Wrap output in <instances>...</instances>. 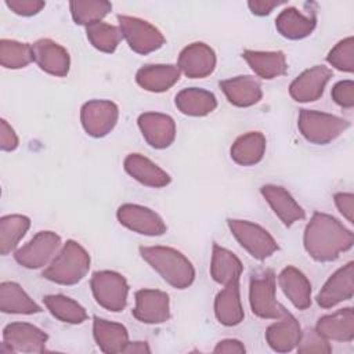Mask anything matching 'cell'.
<instances>
[{"instance_id": "6da1fadb", "label": "cell", "mask_w": 354, "mask_h": 354, "mask_svg": "<svg viewBox=\"0 0 354 354\" xmlns=\"http://www.w3.org/2000/svg\"><path fill=\"white\" fill-rule=\"evenodd\" d=\"M354 235L336 217L315 212L306 225L303 245L311 259L321 263L335 261L353 248Z\"/></svg>"}, {"instance_id": "7a4b0ae2", "label": "cell", "mask_w": 354, "mask_h": 354, "mask_svg": "<svg viewBox=\"0 0 354 354\" xmlns=\"http://www.w3.org/2000/svg\"><path fill=\"white\" fill-rule=\"evenodd\" d=\"M141 257L176 289H185L195 279L192 263L177 249L169 246H141Z\"/></svg>"}, {"instance_id": "3957f363", "label": "cell", "mask_w": 354, "mask_h": 354, "mask_svg": "<svg viewBox=\"0 0 354 354\" xmlns=\"http://www.w3.org/2000/svg\"><path fill=\"white\" fill-rule=\"evenodd\" d=\"M90 254L76 241H66L50 264L43 277L58 285H75L80 282L90 270Z\"/></svg>"}, {"instance_id": "277c9868", "label": "cell", "mask_w": 354, "mask_h": 354, "mask_svg": "<svg viewBox=\"0 0 354 354\" xmlns=\"http://www.w3.org/2000/svg\"><path fill=\"white\" fill-rule=\"evenodd\" d=\"M297 127L308 142L315 145H326L340 137L350 127V122L332 113L300 109Z\"/></svg>"}, {"instance_id": "5b68a950", "label": "cell", "mask_w": 354, "mask_h": 354, "mask_svg": "<svg viewBox=\"0 0 354 354\" xmlns=\"http://www.w3.org/2000/svg\"><path fill=\"white\" fill-rule=\"evenodd\" d=\"M249 303L252 313L259 318L278 319L288 313L275 297V274L272 270L252 274L249 282Z\"/></svg>"}, {"instance_id": "8992f818", "label": "cell", "mask_w": 354, "mask_h": 354, "mask_svg": "<svg viewBox=\"0 0 354 354\" xmlns=\"http://www.w3.org/2000/svg\"><path fill=\"white\" fill-rule=\"evenodd\" d=\"M227 224L238 243L256 260L263 261L279 249L274 236L256 223L228 218Z\"/></svg>"}, {"instance_id": "52a82bcc", "label": "cell", "mask_w": 354, "mask_h": 354, "mask_svg": "<svg viewBox=\"0 0 354 354\" xmlns=\"http://www.w3.org/2000/svg\"><path fill=\"white\" fill-rule=\"evenodd\" d=\"M90 286L95 301L102 308L119 313L126 307L129 283L122 274L109 270L97 271L90 279Z\"/></svg>"}, {"instance_id": "ba28073f", "label": "cell", "mask_w": 354, "mask_h": 354, "mask_svg": "<svg viewBox=\"0 0 354 354\" xmlns=\"http://www.w3.org/2000/svg\"><path fill=\"white\" fill-rule=\"evenodd\" d=\"M118 22L122 36L126 39L129 47L137 54L145 55L153 53L165 44L162 32L145 19L119 14Z\"/></svg>"}, {"instance_id": "9c48e42d", "label": "cell", "mask_w": 354, "mask_h": 354, "mask_svg": "<svg viewBox=\"0 0 354 354\" xmlns=\"http://www.w3.org/2000/svg\"><path fill=\"white\" fill-rule=\"evenodd\" d=\"M61 236L53 231H39L24 246L14 252L15 261L29 270L48 266L61 249Z\"/></svg>"}, {"instance_id": "30bf717a", "label": "cell", "mask_w": 354, "mask_h": 354, "mask_svg": "<svg viewBox=\"0 0 354 354\" xmlns=\"http://www.w3.org/2000/svg\"><path fill=\"white\" fill-rule=\"evenodd\" d=\"M119 119V108L109 100H91L83 104L80 109V122L84 131L101 138L109 134Z\"/></svg>"}, {"instance_id": "8fae6325", "label": "cell", "mask_w": 354, "mask_h": 354, "mask_svg": "<svg viewBox=\"0 0 354 354\" xmlns=\"http://www.w3.org/2000/svg\"><path fill=\"white\" fill-rule=\"evenodd\" d=\"M116 217L123 227L141 235L160 236L167 231L163 218L147 206L123 203L119 206Z\"/></svg>"}, {"instance_id": "7c38bea8", "label": "cell", "mask_w": 354, "mask_h": 354, "mask_svg": "<svg viewBox=\"0 0 354 354\" xmlns=\"http://www.w3.org/2000/svg\"><path fill=\"white\" fill-rule=\"evenodd\" d=\"M136 306L131 311L133 317L149 325L163 324L170 318L169 295L159 289H140L134 293Z\"/></svg>"}, {"instance_id": "4fadbf2b", "label": "cell", "mask_w": 354, "mask_h": 354, "mask_svg": "<svg viewBox=\"0 0 354 354\" xmlns=\"http://www.w3.org/2000/svg\"><path fill=\"white\" fill-rule=\"evenodd\" d=\"M48 335L28 322H11L3 329V343L11 353H44Z\"/></svg>"}, {"instance_id": "5bb4252c", "label": "cell", "mask_w": 354, "mask_h": 354, "mask_svg": "<svg viewBox=\"0 0 354 354\" xmlns=\"http://www.w3.org/2000/svg\"><path fill=\"white\" fill-rule=\"evenodd\" d=\"M177 66L187 77L203 79L212 75L216 68V53L206 43H191L181 50Z\"/></svg>"}, {"instance_id": "9a60e30c", "label": "cell", "mask_w": 354, "mask_h": 354, "mask_svg": "<svg viewBox=\"0 0 354 354\" xmlns=\"http://www.w3.org/2000/svg\"><path fill=\"white\" fill-rule=\"evenodd\" d=\"M144 140L155 149H165L174 142L176 123L171 116L160 112H144L137 119Z\"/></svg>"}, {"instance_id": "2e32d148", "label": "cell", "mask_w": 354, "mask_h": 354, "mask_svg": "<svg viewBox=\"0 0 354 354\" xmlns=\"http://www.w3.org/2000/svg\"><path fill=\"white\" fill-rule=\"evenodd\" d=\"M354 293V263L348 261L336 270L324 283L317 295V303L322 308H330L336 304L350 300Z\"/></svg>"}, {"instance_id": "e0dca14e", "label": "cell", "mask_w": 354, "mask_h": 354, "mask_svg": "<svg viewBox=\"0 0 354 354\" xmlns=\"http://www.w3.org/2000/svg\"><path fill=\"white\" fill-rule=\"evenodd\" d=\"M332 71L324 65H314L303 71L289 86L290 97L297 102H313L322 97Z\"/></svg>"}, {"instance_id": "ac0fdd59", "label": "cell", "mask_w": 354, "mask_h": 354, "mask_svg": "<svg viewBox=\"0 0 354 354\" xmlns=\"http://www.w3.org/2000/svg\"><path fill=\"white\" fill-rule=\"evenodd\" d=\"M33 61L48 75L64 77L71 68V57L65 47L51 39H39L32 44Z\"/></svg>"}, {"instance_id": "d6986e66", "label": "cell", "mask_w": 354, "mask_h": 354, "mask_svg": "<svg viewBox=\"0 0 354 354\" xmlns=\"http://www.w3.org/2000/svg\"><path fill=\"white\" fill-rule=\"evenodd\" d=\"M260 192L283 225L290 227L296 221L306 217L304 209L283 187L275 184H266L260 188Z\"/></svg>"}, {"instance_id": "ffe728a7", "label": "cell", "mask_w": 354, "mask_h": 354, "mask_svg": "<svg viewBox=\"0 0 354 354\" xmlns=\"http://www.w3.org/2000/svg\"><path fill=\"white\" fill-rule=\"evenodd\" d=\"M220 88L223 90L228 102L239 108L252 106L257 104L263 97L260 82L249 75H241L221 80Z\"/></svg>"}, {"instance_id": "44dd1931", "label": "cell", "mask_w": 354, "mask_h": 354, "mask_svg": "<svg viewBox=\"0 0 354 354\" xmlns=\"http://www.w3.org/2000/svg\"><path fill=\"white\" fill-rule=\"evenodd\" d=\"M315 26V11L303 12L296 7H288L282 10L275 19V28L278 33L289 40H300L310 36Z\"/></svg>"}, {"instance_id": "7402d4cb", "label": "cell", "mask_w": 354, "mask_h": 354, "mask_svg": "<svg viewBox=\"0 0 354 354\" xmlns=\"http://www.w3.org/2000/svg\"><path fill=\"white\" fill-rule=\"evenodd\" d=\"M301 336L299 321L288 311L266 330V342L277 353H288L297 347Z\"/></svg>"}, {"instance_id": "603a6c76", "label": "cell", "mask_w": 354, "mask_h": 354, "mask_svg": "<svg viewBox=\"0 0 354 354\" xmlns=\"http://www.w3.org/2000/svg\"><path fill=\"white\" fill-rule=\"evenodd\" d=\"M123 167L126 173L141 183L142 185L151 188H162L170 184V176L160 169L151 159L141 153H130L124 158Z\"/></svg>"}, {"instance_id": "cb8c5ba5", "label": "cell", "mask_w": 354, "mask_h": 354, "mask_svg": "<svg viewBox=\"0 0 354 354\" xmlns=\"http://www.w3.org/2000/svg\"><path fill=\"white\" fill-rule=\"evenodd\" d=\"M214 315L217 321L224 326H235L245 318L239 281L230 282L216 295L214 299Z\"/></svg>"}, {"instance_id": "d4e9b609", "label": "cell", "mask_w": 354, "mask_h": 354, "mask_svg": "<svg viewBox=\"0 0 354 354\" xmlns=\"http://www.w3.org/2000/svg\"><path fill=\"white\" fill-rule=\"evenodd\" d=\"M180 69L171 64L144 65L136 73L137 84L151 93H163L171 88L180 79Z\"/></svg>"}, {"instance_id": "484cf974", "label": "cell", "mask_w": 354, "mask_h": 354, "mask_svg": "<svg viewBox=\"0 0 354 354\" xmlns=\"http://www.w3.org/2000/svg\"><path fill=\"white\" fill-rule=\"evenodd\" d=\"M278 283L297 310H306L311 306V283L300 270L293 266L285 267L278 275Z\"/></svg>"}, {"instance_id": "4316f807", "label": "cell", "mask_w": 354, "mask_h": 354, "mask_svg": "<svg viewBox=\"0 0 354 354\" xmlns=\"http://www.w3.org/2000/svg\"><path fill=\"white\" fill-rule=\"evenodd\" d=\"M315 329L328 340L351 342L354 339V311L351 307L340 308L318 318Z\"/></svg>"}, {"instance_id": "83f0119b", "label": "cell", "mask_w": 354, "mask_h": 354, "mask_svg": "<svg viewBox=\"0 0 354 354\" xmlns=\"http://www.w3.org/2000/svg\"><path fill=\"white\" fill-rule=\"evenodd\" d=\"M93 336L102 353H122L129 342V332L124 325L94 315Z\"/></svg>"}, {"instance_id": "f1b7e54d", "label": "cell", "mask_w": 354, "mask_h": 354, "mask_svg": "<svg viewBox=\"0 0 354 354\" xmlns=\"http://www.w3.org/2000/svg\"><path fill=\"white\" fill-rule=\"evenodd\" d=\"M243 59L250 69L261 79H275L286 73L288 62L283 51H253L245 50Z\"/></svg>"}, {"instance_id": "f546056e", "label": "cell", "mask_w": 354, "mask_h": 354, "mask_svg": "<svg viewBox=\"0 0 354 354\" xmlns=\"http://www.w3.org/2000/svg\"><path fill=\"white\" fill-rule=\"evenodd\" d=\"M267 140L260 131H249L239 136L231 145V159L239 166H254L264 158Z\"/></svg>"}, {"instance_id": "4dcf8cb0", "label": "cell", "mask_w": 354, "mask_h": 354, "mask_svg": "<svg viewBox=\"0 0 354 354\" xmlns=\"http://www.w3.org/2000/svg\"><path fill=\"white\" fill-rule=\"evenodd\" d=\"M177 109L187 116H206L217 108L216 95L205 88L188 87L176 95Z\"/></svg>"}, {"instance_id": "1f68e13d", "label": "cell", "mask_w": 354, "mask_h": 354, "mask_svg": "<svg viewBox=\"0 0 354 354\" xmlns=\"http://www.w3.org/2000/svg\"><path fill=\"white\" fill-rule=\"evenodd\" d=\"M243 271L242 261L228 249L213 243L210 277L220 285H227L234 281H239Z\"/></svg>"}, {"instance_id": "d6a6232c", "label": "cell", "mask_w": 354, "mask_h": 354, "mask_svg": "<svg viewBox=\"0 0 354 354\" xmlns=\"http://www.w3.org/2000/svg\"><path fill=\"white\" fill-rule=\"evenodd\" d=\"M0 310L6 314H36L41 307L30 299L21 285L12 281L0 283Z\"/></svg>"}, {"instance_id": "836d02e7", "label": "cell", "mask_w": 354, "mask_h": 354, "mask_svg": "<svg viewBox=\"0 0 354 354\" xmlns=\"http://www.w3.org/2000/svg\"><path fill=\"white\" fill-rule=\"evenodd\" d=\"M43 303L51 315L61 322L77 325L87 319L84 307L65 295H47L43 297Z\"/></svg>"}, {"instance_id": "e575fe53", "label": "cell", "mask_w": 354, "mask_h": 354, "mask_svg": "<svg viewBox=\"0 0 354 354\" xmlns=\"http://www.w3.org/2000/svg\"><path fill=\"white\" fill-rule=\"evenodd\" d=\"M30 227L29 217L24 214H8L0 218V253H11L18 246Z\"/></svg>"}, {"instance_id": "d590c367", "label": "cell", "mask_w": 354, "mask_h": 354, "mask_svg": "<svg viewBox=\"0 0 354 354\" xmlns=\"http://www.w3.org/2000/svg\"><path fill=\"white\" fill-rule=\"evenodd\" d=\"M69 10L75 24L88 26L102 21L111 12L112 4L105 0H73L69 3Z\"/></svg>"}, {"instance_id": "8d00e7d4", "label": "cell", "mask_w": 354, "mask_h": 354, "mask_svg": "<svg viewBox=\"0 0 354 354\" xmlns=\"http://www.w3.org/2000/svg\"><path fill=\"white\" fill-rule=\"evenodd\" d=\"M86 35L94 48L108 54L113 53L123 39L119 26H113L102 21L86 26Z\"/></svg>"}, {"instance_id": "74e56055", "label": "cell", "mask_w": 354, "mask_h": 354, "mask_svg": "<svg viewBox=\"0 0 354 354\" xmlns=\"http://www.w3.org/2000/svg\"><path fill=\"white\" fill-rule=\"evenodd\" d=\"M33 61V50L30 44L17 40H0V64L7 69H21Z\"/></svg>"}, {"instance_id": "f35d334b", "label": "cell", "mask_w": 354, "mask_h": 354, "mask_svg": "<svg viewBox=\"0 0 354 354\" xmlns=\"http://www.w3.org/2000/svg\"><path fill=\"white\" fill-rule=\"evenodd\" d=\"M329 65L337 71L353 73L354 72V37L348 36L336 43L326 55Z\"/></svg>"}, {"instance_id": "ab89813d", "label": "cell", "mask_w": 354, "mask_h": 354, "mask_svg": "<svg viewBox=\"0 0 354 354\" xmlns=\"http://www.w3.org/2000/svg\"><path fill=\"white\" fill-rule=\"evenodd\" d=\"M296 350L300 354H329L332 353V346L329 340L314 328L301 330V336Z\"/></svg>"}, {"instance_id": "60d3db41", "label": "cell", "mask_w": 354, "mask_h": 354, "mask_svg": "<svg viewBox=\"0 0 354 354\" xmlns=\"http://www.w3.org/2000/svg\"><path fill=\"white\" fill-rule=\"evenodd\" d=\"M332 100L342 108L354 106V83L353 80H340L332 87Z\"/></svg>"}, {"instance_id": "b9f144b4", "label": "cell", "mask_w": 354, "mask_h": 354, "mask_svg": "<svg viewBox=\"0 0 354 354\" xmlns=\"http://www.w3.org/2000/svg\"><path fill=\"white\" fill-rule=\"evenodd\" d=\"M6 6L17 15L32 17L40 12L46 3L41 0H6Z\"/></svg>"}, {"instance_id": "7bdbcfd3", "label": "cell", "mask_w": 354, "mask_h": 354, "mask_svg": "<svg viewBox=\"0 0 354 354\" xmlns=\"http://www.w3.org/2000/svg\"><path fill=\"white\" fill-rule=\"evenodd\" d=\"M19 140L14 129L7 123L6 119H1L0 122V148L1 151L10 152L18 148Z\"/></svg>"}, {"instance_id": "ee69618b", "label": "cell", "mask_w": 354, "mask_h": 354, "mask_svg": "<svg viewBox=\"0 0 354 354\" xmlns=\"http://www.w3.org/2000/svg\"><path fill=\"white\" fill-rule=\"evenodd\" d=\"M335 205L347 221H354V195L351 192H337L333 196Z\"/></svg>"}, {"instance_id": "f6af8a7d", "label": "cell", "mask_w": 354, "mask_h": 354, "mask_svg": "<svg viewBox=\"0 0 354 354\" xmlns=\"http://www.w3.org/2000/svg\"><path fill=\"white\" fill-rule=\"evenodd\" d=\"M285 4V1H271V0H250L248 1V7L252 11V14L264 17L268 15L275 7Z\"/></svg>"}, {"instance_id": "bcb514c9", "label": "cell", "mask_w": 354, "mask_h": 354, "mask_svg": "<svg viewBox=\"0 0 354 354\" xmlns=\"http://www.w3.org/2000/svg\"><path fill=\"white\" fill-rule=\"evenodd\" d=\"M246 351L242 342L236 339H224L220 340L216 347L213 348V353H227V354H243Z\"/></svg>"}, {"instance_id": "7dc6e473", "label": "cell", "mask_w": 354, "mask_h": 354, "mask_svg": "<svg viewBox=\"0 0 354 354\" xmlns=\"http://www.w3.org/2000/svg\"><path fill=\"white\" fill-rule=\"evenodd\" d=\"M122 353H127V354H149L151 348L148 346L147 342H127V344L124 346Z\"/></svg>"}]
</instances>
